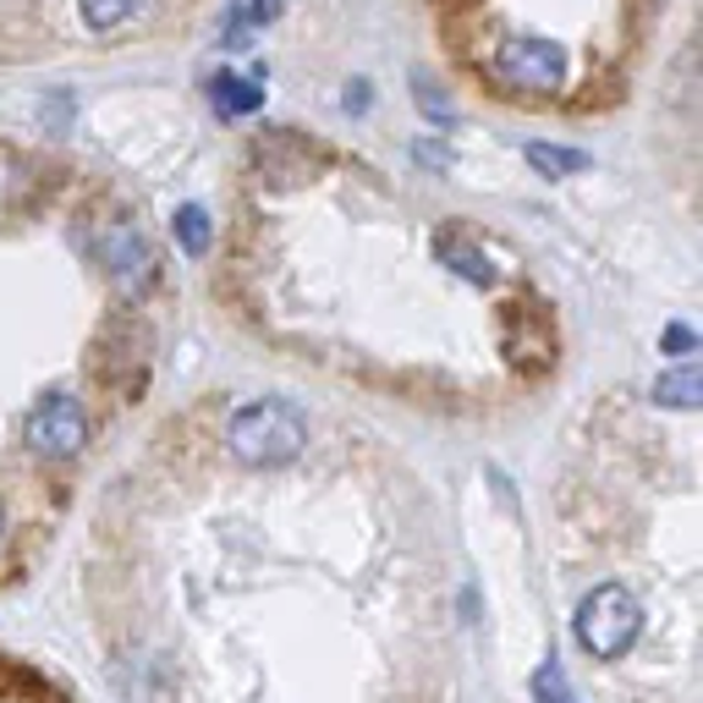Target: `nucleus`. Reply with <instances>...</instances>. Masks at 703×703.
I'll return each instance as SVG.
<instances>
[{
	"mask_svg": "<svg viewBox=\"0 0 703 703\" xmlns=\"http://www.w3.org/2000/svg\"><path fill=\"white\" fill-rule=\"evenodd\" d=\"M523 154H528V165H534L539 176H550V182H561V176H571V170H582V165H588V154H577V148H556V143H528Z\"/></svg>",
	"mask_w": 703,
	"mask_h": 703,
	"instance_id": "nucleus-7",
	"label": "nucleus"
},
{
	"mask_svg": "<svg viewBox=\"0 0 703 703\" xmlns=\"http://www.w3.org/2000/svg\"><path fill=\"white\" fill-rule=\"evenodd\" d=\"M100 265L111 270V281L122 286V291H133V297L154 281V254H148V242L138 237V226H127V220L100 237Z\"/></svg>",
	"mask_w": 703,
	"mask_h": 703,
	"instance_id": "nucleus-4",
	"label": "nucleus"
},
{
	"mask_svg": "<svg viewBox=\"0 0 703 703\" xmlns=\"http://www.w3.org/2000/svg\"><path fill=\"white\" fill-rule=\"evenodd\" d=\"M176 242L198 259L204 248H209V215L198 209V204H187V209H176Z\"/></svg>",
	"mask_w": 703,
	"mask_h": 703,
	"instance_id": "nucleus-10",
	"label": "nucleus"
},
{
	"mask_svg": "<svg viewBox=\"0 0 703 703\" xmlns=\"http://www.w3.org/2000/svg\"><path fill=\"white\" fill-rule=\"evenodd\" d=\"M22 440H28L33 456H44V462H66V456H77V451L89 445V407H83L77 396L55 391V396H44V402L28 413Z\"/></svg>",
	"mask_w": 703,
	"mask_h": 703,
	"instance_id": "nucleus-3",
	"label": "nucleus"
},
{
	"mask_svg": "<svg viewBox=\"0 0 703 703\" xmlns=\"http://www.w3.org/2000/svg\"><path fill=\"white\" fill-rule=\"evenodd\" d=\"M413 154H418V165H434V170H445V165H451V148H445V143H418Z\"/></svg>",
	"mask_w": 703,
	"mask_h": 703,
	"instance_id": "nucleus-12",
	"label": "nucleus"
},
{
	"mask_svg": "<svg viewBox=\"0 0 703 703\" xmlns=\"http://www.w3.org/2000/svg\"><path fill=\"white\" fill-rule=\"evenodd\" d=\"M0 534H6V517H0Z\"/></svg>",
	"mask_w": 703,
	"mask_h": 703,
	"instance_id": "nucleus-15",
	"label": "nucleus"
},
{
	"mask_svg": "<svg viewBox=\"0 0 703 703\" xmlns=\"http://www.w3.org/2000/svg\"><path fill=\"white\" fill-rule=\"evenodd\" d=\"M654 402H660V407H676V413H693V407H699V369L688 363V369L665 374V380L654 385Z\"/></svg>",
	"mask_w": 703,
	"mask_h": 703,
	"instance_id": "nucleus-8",
	"label": "nucleus"
},
{
	"mask_svg": "<svg viewBox=\"0 0 703 703\" xmlns=\"http://www.w3.org/2000/svg\"><path fill=\"white\" fill-rule=\"evenodd\" d=\"M341 105H347V111H369V83H347Z\"/></svg>",
	"mask_w": 703,
	"mask_h": 703,
	"instance_id": "nucleus-13",
	"label": "nucleus"
},
{
	"mask_svg": "<svg viewBox=\"0 0 703 703\" xmlns=\"http://www.w3.org/2000/svg\"><path fill=\"white\" fill-rule=\"evenodd\" d=\"M413 100H418V111L428 116V122H440V127H451V122H456V105H451V100H445V94L423 77V72L413 77Z\"/></svg>",
	"mask_w": 703,
	"mask_h": 703,
	"instance_id": "nucleus-11",
	"label": "nucleus"
},
{
	"mask_svg": "<svg viewBox=\"0 0 703 703\" xmlns=\"http://www.w3.org/2000/svg\"><path fill=\"white\" fill-rule=\"evenodd\" d=\"M143 0H77V11H83V22L94 28V33H111V28H122L133 11H138Z\"/></svg>",
	"mask_w": 703,
	"mask_h": 703,
	"instance_id": "nucleus-9",
	"label": "nucleus"
},
{
	"mask_svg": "<svg viewBox=\"0 0 703 703\" xmlns=\"http://www.w3.org/2000/svg\"><path fill=\"white\" fill-rule=\"evenodd\" d=\"M226 445H231V456L248 462V467H286L291 456H302L308 423L297 418L286 402H254V407H242V413L231 418Z\"/></svg>",
	"mask_w": 703,
	"mask_h": 703,
	"instance_id": "nucleus-1",
	"label": "nucleus"
},
{
	"mask_svg": "<svg viewBox=\"0 0 703 703\" xmlns=\"http://www.w3.org/2000/svg\"><path fill=\"white\" fill-rule=\"evenodd\" d=\"M209 100H215L220 116H254V111L265 105V89H254V83H242V77H220V83L209 89Z\"/></svg>",
	"mask_w": 703,
	"mask_h": 703,
	"instance_id": "nucleus-6",
	"label": "nucleus"
},
{
	"mask_svg": "<svg viewBox=\"0 0 703 703\" xmlns=\"http://www.w3.org/2000/svg\"><path fill=\"white\" fill-rule=\"evenodd\" d=\"M434 254H440V265H445L451 276H462V281H473V286L495 281L489 254H484V248H473V242H467V237H456V231H445V237L434 242Z\"/></svg>",
	"mask_w": 703,
	"mask_h": 703,
	"instance_id": "nucleus-5",
	"label": "nucleus"
},
{
	"mask_svg": "<svg viewBox=\"0 0 703 703\" xmlns=\"http://www.w3.org/2000/svg\"><path fill=\"white\" fill-rule=\"evenodd\" d=\"M484 72L511 94H556L566 83V50L534 33H500L484 55Z\"/></svg>",
	"mask_w": 703,
	"mask_h": 703,
	"instance_id": "nucleus-2",
	"label": "nucleus"
},
{
	"mask_svg": "<svg viewBox=\"0 0 703 703\" xmlns=\"http://www.w3.org/2000/svg\"><path fill=\"white\" fill-rule=\"evenodd\" d=\"M281 11V0H254V22H270Z\"/></svg>",
	"mask_w": 703,
	"mask_h": 703,
	"instance_id": "nucleus-14",
	"label": "nucleus"
}]
</instances>
